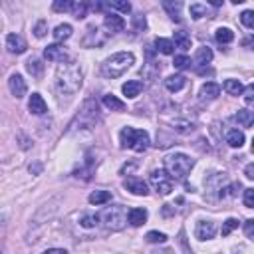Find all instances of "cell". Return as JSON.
<instances>
[{
  "instance_id": "1",
  "label": "cell",
  "mask_w": 254,
  "mask_h": 254,
  "mask_svg": "<svg viewBox=\"0 0 254 254\" xmlns=\"http://www.w3.org/2000/svg\"><path fill=\"white\" fill-rule=\"evenodd\" d=\"M84 84V72L78 62H64L56 70V88L60 93L72 95Z\"/></svg>"
},
{
  "instance_id": "2",
  "label": "cell",
  "mask_w": 254,
  "mask_h": 254,
  "mask_svg": "<svg viewBox=\"0 0 254 254\" xmlns=\"http://www.w3.org/2000/svg\"><path fill=\"white\" fill-rule=\"evenodd\" d=\"M133 64H135V56L131 52H117L101 64V73L108 80H115L119 75H123Z\"/></svg>"
},
{
  "instance_id": "3",
  "label": "cell",
  "mask_w": 254,
  "mask_h": 254,
  "mask_svg": "<svg viewBox=\"0 0 254 254\" xmlns=\"http://www.w3.org/2000/svg\"><path fill=\"white\" fill-rule=\"evenodd\" d=\"M193 167H195V159H191L185 153H173L165 157V171L171 179L185 181Z\"/></svg>"
},
{
  "instance_id": "4",
  "label": "cell",
  "mask_w": 254,
  "mask_h": 254,
  "mask_svg": "<svg viewBox=\"0 0 254 254\" xmlns=\"http://www.w3.org/2000/svg\"><path fill=\"white\" fill-rule=\"evenodd\" d=\"M119 141L123 149H133L137 153H143V151L149 147V135L143 129H133V127H123L119 133Z\"/></svg>"
},
{
  "instance_id": "5",
  "label": "cell",
  "mask_w": 254,
  "mask_h": 254,
  "mask_svg": "<svg viewBox=\"0 0 254 254\" xmlns=\"http://www.w3.org/2000/svg\"><path fill=\"white\" fill-rule=\"evenodd\" d=\"M97 117H99L97 101L95 99H88L84 104V108L80 109V113L75 115V119L72 121L70 131H73V129H90V127H93V123L97 121Z\"/></svg>"
},
{
  "instance_id": "6",
  "label": "cell",
  "mask_w": 254,
  "mask_h": 254,
  "mask_svg": "<svg viewBox=\"0 0 254 254\" xmlns=\"http://www.w3.org/2000/svg\"><path fill=\"white\" fill-rule=\"evenodd\" d=\"M101 220H104V226L108 231H121L127 224V211L123 205H111L109 209L104 211Z\"/></svg>"
},
{
  "instance_id": "7",
  "label": "cell",
  "mask_w": 254,
  "mask_h": 254,
  "mask_svg": "<svg viewBox=\"0 0 254 254\" xmlns=\"http://www.w3.org/2000/svg\"><path fill=\"white\" fill-rule=\"evenodd\" d=\"M151 185H153V189L159 195H169L173 191V179L167 175L165 169H159V171L151 173Z\"/></svg>"
},
{
  "instance_id": "8",
  "label": "cell",
  "mask_w": 254,
  "mask_h": 254,
  "mask_svg": "<svg viewBox=\"0 0 254 254\" xmlns=\"http://www.w3.org/2000/svg\"><path fill=\"white\" fill-rule=\"evenodd\" d=\"M217 235V226L213 220H199L197 228H195V236L199 240H211Z\"/></svg>"
},
{
  "instance_id": "9",
  "label": "cell",
  "mask_w": 254,
  "mask_h": 254,
  "mask_svg": "<svg viewBox=\"0 0 254 254\" xmlns=\"http://www.w3.org/2000/svg\"><path fill=\"white\" fill-rule=\"evenodd\" d=\"M123 187L129 191V193H133V195H137V197H145V195H149V187H147V183L143 181V179H137V177H127V179L123 181Z\"/></svg>"
},
{
  "instance_id": "10",
  "label": "cell",
  "mask_w": 254,
  "mask_h": 254,
  "mask_svg": "<svg viewBox=\"0 0 254 254\" xmlns=\"http://www.w3.org/2000/svg\"><path fill=\"white\" fill-rule=\"evenodd\" d=\"M8 88H10V91H12V95L16 97V99H20V97H24L26 95V82H24V78L20 73H12L10 75V80H8Z\"/></svg>"
},
{
  "instance_id": "11",
  "label": "cell",
  "mask_w": 254,
  "mask_h": 254,
  "mask_svg": "<svg viewBox=\"0 0 254 254\" xmlns=\"http://www.w3.org/2000/svg\"><path fill=\"white\" fill-rule=\"evenodd\" d=\"M44 56H46V60H50V62H58V64H64V62L68 60L66 50H64V46H60V44L48 46V48L44 50Z\"/></svg>"
},
{
  "instance_id": "12",
  "label": "cell",
  "mask_w": 254,
  "mask_h": 254,
  "mask_svg": "<svg viewBox=\"0 0 254 254\" xmlns=\"http://www.w3.org/2000/svg\"><path fill=\"white\" fill-rule=\"evenodd\" d=\"M6 48H8V52H12V54H24V52H26V48H28V44L20 34H8Z\"/></svg>"
},
{
  "instance_id": "13",
  "label": "cell",
  "mask_w": 254,
  "mask_h": 254,
  "mask_svg": "<svg viewBox=\"0 0 254 254\" xmlns=\"http://www.w3.org/2000/svg\"><path fill=\"white\" fill-rule=\"evenodd\" d=\"M104 26H106L111 34H115V32H121V30L125 28V20H123L119 14L108 12V14H106V18H104Z\"/></svg>"
},
{
  "instance_id": "14",
  "label": "cell",
  "mask_w": 254,
  "mask_h": 254,
  "mask_svg": "<svg viewBox=\"0 0 254 254\" xmlns=\"http://www.w3.org/2000/svg\"><path fill=\"white\" fill-rule=\"evenodd\" d=\"M28 109L34 113V115H44L48 111V106H46V101L40 93H32L30 99H28Z\"/></svg>"
},
{
  "instance_id": "15",
  "label": "cell",
  "mask_w": 254,
  "mask_h": 254,
  "mask_svg": "<svg viewBox=\"0 0 254 254\" xmlns=\"http://www.w3.org/2000/svg\"><path fill=\"white\" fill-rule=\"evenodd\" d=\"M141 90H143V84H141L139 80L125 82V84L121 86V91H123V95H127L129 99H135V97L141 93Z\"/></svg>"
},
{
  "instance_id": "16",
  "label": "cell",
  "mask_w": 254,
  "mask_h": 254,
  "mask_svg": "<svg viewBox=\"0 0 254 254\" xmlns=\"http://www.w3.org/2000/svg\"><path fill=\"white\" fill-rule=\"evenodd\" d=\"M213 62V50L211 48H199L197 54H195V66L197 68H202Z\"/></svg>"
},
{
  "instance_id": "17",
  "label": "cell",
  "mask_w": 254,
  "mask_h": 254,
  "mask_svg": "<svg viewBox=\"0 0 254 254\" xmlns=\"http://www.w3.org/2000/svg\"><path fill=\"white\" fill-rule=\"evenodd\" d=\"M127 220H129V224H133V226H141L147 220V211L145 209H131L129 213H127Z\"/></svg>"
},
{
  "instance_id": "18",
  "label": "cell",
  "mask_w": 254,
  "mask_h": 254,
  "mask_svg": "<svg viewBox=\"0 0 254 254\" xmlns=\"http://www.w3.org/2000/svg\"><path fill=\"white\" fill-rule=\"evenodd\" d=\"M185 84H187V80L183 78V75H169V78L165 80V88L169 90V91H181L183 88H185Z\"/></svg>"
},
{
  "instance_id": "19",
  "label": "cell",
  "mask_w": 254,
  "mask_h": 254,
  "mask_svg": "<svg viewBox=\"0 0 254 254\" xmlns=\"http://www.w3.org/2000/svg\"><path fill=\"white\" fill-rule=\"evenodd\" d=\"M200 95L205 99H217L220 95V86L215 84V82H207L205 86L200 88Z\"/></svg>"
},
{
  "instance_id": "20",
  "label": "cell",
  "mask_w": 254,
  "mask_h": 254,
  "mask_svg": "<svg viewBox=\"0 0 254 254\" xmlns=\"http://www.w3.org/2000/svg\"><path fill=\"white\" fill-rule=\"evenodd\" d=\"M226 143L231 147H235V149H240L244 145V133L238 131V129H231L226 133Z\"/></svg>"
},
{
  "instance_id": "21",
  "label": "cell",
  "mask_w": 254,
  "mask_h": 254,
  "mask_svg": "<svg viewBox=\"0 0 254 254\" xmlns=\"http://www.w3.org/2000/svg\"><path fill=\"white\" fill-rule=\"evenodd\" d=\"M88 200L91 202V205H106V202L111 200V193L109 191H93Z\"/></svg>"
},
{
  "instance_id": "22",
  "label": "cell",
  "mask_w": 254,
  "mask_h": 254,
  "mask_svg": "<svg viewBox=\"0 0 254 254\" xmlns=\"http://www.w3.org/2000/svg\"><path fill=\"white\" fill-rule=\"evenodd\" d=\"M104 106H106L108 109H111V111H123V109H125V104H123V101L117 99V97L111 95V93L104 95Z\"/></svg>"
},
{
  "instance_id": "23",
  "label": "cell",
  "mask_w": 254,
  "mask_h": 254,
  "mask_svg": "<svg viewBox=\"0 0 254 254\" xmlns=\"http://www.w3.org/2000/svg\"><path fill=\"white\" fill-rule=\"evenodd\" d=\"M175 44H177V48H181L183 52H187V50L191 48V36H189V32H185V30L175 32Z\"/></svg>"
},
{
  "instance_id": "24",
  "label": "cell",
  "mask_w": 254,
  "mask_h": 254,
  "mask_svg": "<svg viewBox=\"0 0 254 254\" xmlns=\"http://www.w3.org/2000/svg\"><path fill=\"white\" fill-rule=\"evenodd\" d=\"M26 70L34 75V78H42V73H44V64H42V60H38V58H30V60L26 62Z\"/></svg>"
},
{
  "instance_id": "25",
  "label": "cell",
  "mask_w": 254,
  "mask_h": 254,
  "mask_svg": "<svg viewBox=\"0 0 254 254\" xmlns=\"http://www.w3.org/2000/svg\"><path fill=\"white\" fill-rule=\"evenodd\" d=\"M155 48L159 50L161 54H165V56H171L175 52V44L171 40H167V38H157L155 40Z\"/></svg>"
},
{
  "instance_id": "26",
  "label": "cell",
  "mask_w": 254,
  "mask_h": 254,
  "mask_svg": "<svg viewBox=\"0 0 254 254\" xmlns=\"http://www.w3.org/2000/svg\"><path fill=\"white\" fill-rule=\"evenodd\" d=\"M163 8L169 12V16H171L175 22L181 20V8H183L181 2H163Z\"/></svg>"
},
{
  "instance_id": "27",
  "label": "cell",
  "mask_w": 254,
  "mask_h": 254,
  "mask_svg": "<svg viewBox=\"0 0 254 254\" xmlns=\"http://www.w3.org/2000/svg\"><path fill=\"white\" fill-rule=\"evenodd\" d=\"M72 32H73V30H72L70 24H60V26L54 28L52 34H54V38H56L58 42H64V40H68V38L72 36Z\"/></svg>"
},
{
  "instance_id": "28",
  "label": "cell",
  "mask_w": 254,
  "mask_h": 254,
  "mask_svg": "<svg viewBox=\"0 0 254 254\" xmlns=\"http://www.w3.org/2000/svg\"><path fill=\"white\" fill-rule=\"evenodd\" d=\"M215 38H217L218 44H231L235 40V32L231 28H218L215 32Z\"/></svg>"
},
{
  "instance_id": "29",
  "label": "cell",
  "mask_w": 254,
  "mask_h": 254,
  "mask_svg": "<svg viewBox=\"0 0 254 254\" xmlns=\"http://www.w3.org/2000/svg\"><path fill=\"white\" fill-rule=\"evenodd\" d=\"M222 88H224L228 93H231V95H240V93H242V90H244V88H242V84H240L238 80H226Z\"/></svg>"
},
{
  "instance_id": "30",
  "label": "cell",
  "mask_w": 254,
  "mask_h": 254,
  "mask_svg": "<svg viewBox=\"0 0 254 254\" xmlns=\"http://www.w3.org/2000/svg\"><path fill=\"white\" fill-rule=\"evenodd\" d=\"M236 121H238L242 127H250L252 121H254V115H252L250 109H240V111L236 113Z\"/></svg>"
},
{
  "instance_id": "31",
  "label": "cell",
  "mask_w": 254,
  "mask_h": 254,
  "mask_svg": "<svg viewBox=\"0 0 254 254\" xmlns=\"http://www.w3.org/2000/svg\"><path fill=\"white\" fill-rule=\"evenodd\" d=\"M75 18H86V14H88V4L86 2H72V10H70Z\"/></svg>"
},
{
  "instance_id": "32",
  "label": "cell",
  "mask_w": 254,
  "mask_h": 254,
  "mask_svg": "<svg viewBox=\"0 0 254 254\" xmlns=\"http://www.w3.org/2000/svg\"><path fill=\"white\" fill-rule=\"evenodd\" d=\"M191 16L195 18V20H199V18H205V16H209V8L205 6V4H191Z\"/></svg>"
},
{
  "instance_id": "33",
  "label": "cell",
  "mask_w": 254,
  "mask_h": 254,
  "mask_svg": "<svg viewBox=\"0 0 254 254\" xmlns=\"http://www.w3.org/2000/svg\"><path fill=\"white\" fill-rule=\"evenodd\" d=\"M147 242H151V244H163L165 240H167V236L163 235V233H157V231H151V233H147Z\"/></svg>"
},
{
  "instance_id": "34",
  "label": "cell",
  "mask_w": 254,
  "mask_h": 254,
  "mask_svg": "<svg viewBox=\"0 0 254 254\" xmlns=\"http://www.w3.org/2000/svg\"><path fill=\"white\" fill-rule=\"evenodd\" d=\"M235 228H238V220L236 218H228L224 224H222V236H228V235H231L233 231H235Z\"/></svg>"
},
{
  "instance_id": "35",
  "label": "cell",
  "mask_w": 254,
  "mask_h": 254,
  "mask_svg": "<svg viewBox=\"0 0 254 254\" xmlns=\"http://www.w3.org/2000/svg\"><path fill=\"white\" fill-rule=\"evenodd\" d=\"M97 222H99V217H97V215H86L80 224H82L84 228H93V226H97Z\"/></svg>"
},
{
  "instance_id": "36",
  "label": "cell",
  "mask_w": 254,
  "mask_h": 254,
  "mask_svg": "<svg viewBox=\"0 0 254 254\" xmlns=\"http://www.w3.org/2000/svg\"><path fill=\"white\" fill-rule=\"evenodd\" d=\"M240 22L244 24L246 28H252V26H254V12H252V10H244V12L240 14Z\"/></svg>"
},
{
  "instance_id": "37",
  "label": "cell",
  "mask_w": 254,
  "mask_h": 254,
  "mask_svg": "<svg viewBox=\"0 0 254 254\" xmlns=\"http://www.w3.org/2000/svg\"><path fill=\"white\" fill-rule=\"evenodd\" d=\"M173 66H175L177 70H187V68L191 66V60H189L187 56H175V62H173Z\"/></svg>"
},
{
  "instance_id": "38",
  "label": "cell",
  "mask_w": 254,
  "mask_h": 254,
  "mask_svg": "<svg viewBox=\"0 0 254 254\" xmlns=\"http://www.w3.org/2000/svg\"><path fill=\"white\" fill-rule=\"evenodd\" d=\"M46 32H48V22H46V20H40L36 26H34V34H36V38H44Z\"/></svg>"
},
{
  "instance_id": "39",
  "label": "cell",
  "mask_w": 254,
  "mask_h": 254,
  "mask_svg": "<svg viewBox=\"0 0 254 254\" xmlns=\"http://www.w3.org/2000/svg\"><path fill=\"white\" fill-rule=\"evenodd\" d=\"M109 10H119V12H131V4L129 2H109Z\"/></svg>"
},
{
  "instance_id": "40",
  "label": "cell",
  "mask_w": 254,
  "mask_h": 254,
  "mask_svg": "<svg viewBox=\"0 0 254 254\" xmlns=\"http://www.w3.org/2000/svg\"><path fill=\"white\" fill-rule=\"evenodd\" d=\"M52 8L56 12H70L72 10V2H66V0H56Z\"/></svg>"
},
{
  "instance_id": "41",
  "label": "cell",
  "mask_w": 254,
  "mask_h": 254,
  "mask_svg": "<svg viewBox=\"0 0 254 254\" xmlns=\"http://www.w3.org/2000/svg\"><path fill=\"white\" fill-rule=\"evenodd\" d=\"M244 207H254V189H244Z\"/></svg>"
},
{
  "instance_id": "42",
  "label": "cell",
  "mask_w": 254,
  "mask_h": 254,
  "mask_svg": "<svg viewBox=\"0 0 254 254\" xmlns=\"http://www.w3.org/2000/svg\"><path fill=\"white\" fill-rule=\"evenodd\" d=\"M147 28V22H145V16H135V30L141 32Z\"/></svg>"
},
{
  "instance_id": "43",
  "label": "cell",
  "mask_w": 254,
  "mask_h": 254,
  "mask_svg": "<svg viewBox=\"0 0 254 254\" xmlns=\"http://www.w3.org/2000/svg\"><path fill=\"white\" fill-rule=\"evenodd\" d=\"M244 233H246V236L248 238H252L254 236V220L250 218V220H246V224H244Z\"/></svg>"
},
{
  "instance_id": "44",
  "label": "cell",
  "mask_w": 254,
  "mask_h": 254,
  "mask_svg": "<svg viewBox=\"0 0 254 254\" xmlns=\"http://www.w3.org/2000/svg\"><path fill=\"white\" fill-rule=\"evenodd\" d=\"M242 91H244V101L250 106V104H252V93H254V88H252V86H246V90H242Z\"/></svg>"
},
{
  "instance_id": "45",
  "label": "cell",
  "mask_w": 254,
  "mask_h": 254,
  "mask_svg": "<svg viewBox=\"0 0 254 254\" xmlns=\"http://www.w3.org/2000/svg\"><path fill=\"white\" fill-rule=\"evenodd\" d=\"M244 173H246V179H254V165L248 163L246 169H244Z\"/></svg>"
},
{
  "instance_id": "46",
  "label": "cell",
  "mask_w": 254,
  "mask_h": 254,
  "mask_svg": "<svg viewBox=\"0 0 254 254\" xmlns=\"http://www.w3.org/2000/svg\"><path fill=\"white\" fill-rule=\"evenodd\" d=\"M44 254H68L64 248H50V250H46Z\"/></svg>"
},
{
  "instance_id": "47",
  "label": "cell",
  "mask_w": 254,
  "mask_h": 254,
  "mask_svg": "<svg viewBox=\"0 0 254 254\" xmlns=\"http://www.w3.org/2000/svg\"><path fill=\"white\" fill-rule=\"evenodd\" d=\"M40 171H42V167H40L38 163H36V165H30V173H36V175H38Z\"/></svg>"
},
{
  "instance_id": "48",
  "label": "cell",
  "mask_w": 254,
  "mask_h": 254,
  "mask_svg": "<svg viewBox=\"0 0 254 254\" xmlns=\"http://www.w3.org/2000/svg\"><path fill=\"white\" fill-rule=\"evenodd\" d=\"M211 4H213V6H222V0H213Z\"/></svg>"
},
{
  "instance_id": "49",
  "label": "cell",
  "mask_w": 254,
  "mask_h": 254,
  "mask_svg": "<svg viewBox=\"0 0 254 254\" xmlns=\"http://www.w3.org/2000/svg\"><path fill=\"white\" fill-rule=\"evenodd\" d=\"M0 254H2V248H0Z\"/></svg>"
}]
</instances>
